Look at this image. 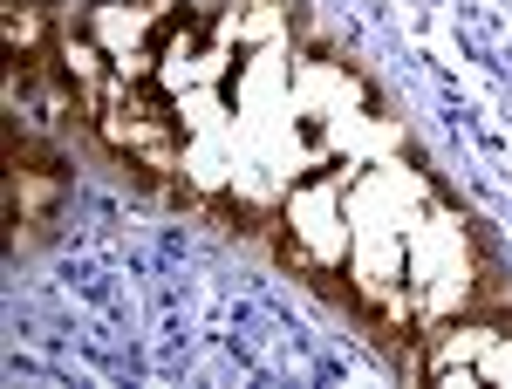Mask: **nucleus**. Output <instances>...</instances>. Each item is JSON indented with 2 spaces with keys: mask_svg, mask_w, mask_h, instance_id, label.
Wrapping results in <instances>:
<instances>
[{
  "mask_svg": "<svg viewBox=\"0 0 512 389\" xmlns=\"http://www.w3.org/2000/svg\"><path fill=\"white\" fill-rule=\"evenodd\" d=\"M62 192H69V164L41 144L35 130L7 123V226L21 233H48L55 212H62Z\"/></svg>",
  "mask_w": 512,
  "mask_h": 389,
  "instance_id": "nucleus-1",
  "label": "nucleus"
}]
</instances>
